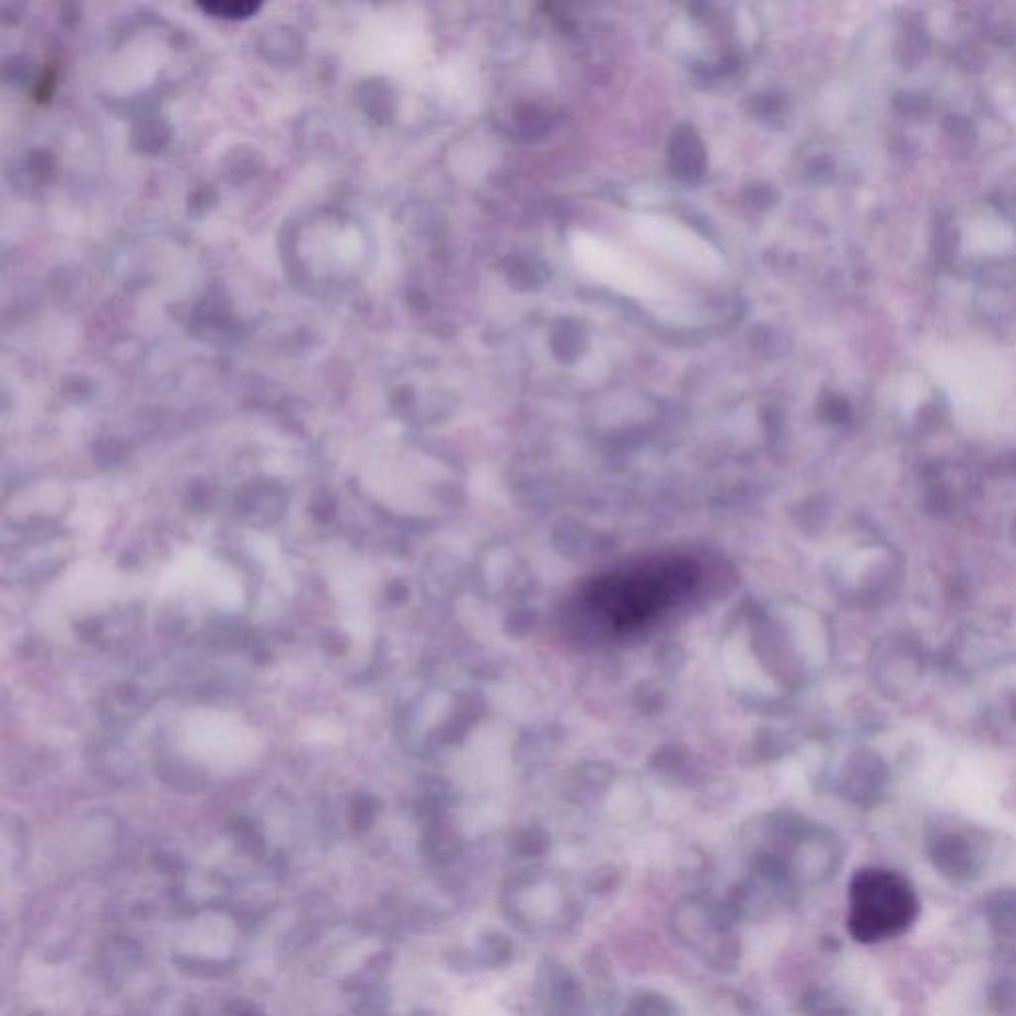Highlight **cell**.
<instances>
[{
    "mask_svg": "<svg viewBox=\"0 0 1016 1016\" xmlns=\"http://www.w3.org/2000/svg\"><path fill=\"white\" fill-rule=\"evenodd\" d=\"M576 254L578 261H582V265L590 268L592 275L610 282L614 288H622L630 295H649L654 288L649 278L634 263L610 249H603L602 244L578 241Z\"/></svg>",
    "mask_w": 1016,
    "mask_h": 1016,
    "instance_id": "3957f363",
    "label": "cell"
},
{
    "mask_svg": "<svg viewBox=\"0 0 1016 1016\" xmlns=\"http://www.w3.org/2000/svg\"><path fill=\"white\" fill-rule=\"evenodd\" d=\"M698 578L689 558L654 556L598 576L584 590V608L612 634H635L676 610Z\"/></svg>",
    "mask_w": 1016,
    "mask_h": 1016,
    "instance_id": "6da1fadb",
    "label": "cell"
},
{
    "mask_svg": "<svg viewBox=\"0 0 1016 1016\" xmlns=\"http://www.w3.org/2000/svg\"><path fill=\"white\" fill-rule=\"evenodd\" d=\"M920 900L910 881L889 869H862L850 886L847 930L862 943L884 942L910 927Z\"/></svg>",
    "mask_w": 1016,
    "mask_h": 1016,
    "instance_id": "7a4b0ae2",
    "label": "cell"
},
{
    "mask_svg": "<svg viewBox=\"0 0 1016 1016\" xmlns=\"http://www.w3.org/2000/svg\"><path fill=\"white\" fill-rule=\"evenodd\" d=\"M203 11L212 12L217 16H249L253 14L258 4L256 2H205L201 4Z\"/></svg>",
    "mask_w": 1016,
    "mask_h": 1016,
    "instance_id": "8992f818",
    "label": "cell"
},
{
    "mask_svg": "<svg viewBox=\"0 0 1016 1016\" xmlns=\"http://www.w3.org/2000/svg\"><path fill=\"white\" fill-rule=\"evenodd\" d=\"M241 505H243L244 515L253 517V522L263 520L266 524V522L278 519V515L285 507V500H282V493H251L249 497L241 500Z\"/></svg>",
    "mask_w": 1016,
    "mask_h": 1016,
    "instance_id": "5b68a950",
    "label": "cell"
},
{
    "mask_svg": "<svg viewBox=\"0 0 1016 1016\" xmlns=\"http://www.w3.org/2000/svg\"><path fill=\"white\" fill-rule=\"evenodd\" d=\"M642 229H646L647 236H656L649 241H654L661 251L671 256H678L679 261L707 268V273L713 266L719 268V261L715 253H711L709 244L701 243L697 236H693L685 229L667 221L642 222Z\"/></svg>",
    "mask_w": 1016,
    "mask_h": 1016,
    "instance_id": "277c9868",
    "label": "cell"
}]
</instances>
